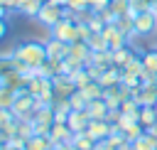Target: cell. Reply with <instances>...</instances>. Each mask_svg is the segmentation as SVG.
<instances>
[{
    "label": "cell",
    "mask_w": 157,
    "mask_h": 150,
    "mask_svg": "<svg viewBox=\"0 0 157 150\" xmlns=\"http://www.w3.org/2000/svg\"><path fill=\"white\" fill-rule=\"evenodd\" d=\"M12 57L20 59V61H25L29 69L42 66V64L49 59V57H47V44H44V42H37V39L20 42V44L15 47V52H12Z\"/></svg>",
    "instance_id": "1"
},
{
    "label": "cell",
    "mask_w": 157,
    "mask_h": 150,
    "mask_svg": "<svg viewBox=\"0 0 157 150\" xmlns=\"http://www.w3.org/2000/svg\"><path fill=\"white\" fill-rule=\"evenodd\" d=\"M37 108H39L37 96H32L27 89L17 91V101H15V106H12V113H15L20 120H32V116H34Z\"/></svg>",
    "instance_id": "2"
},
{
    "label": "cell",
    "mask_w": 157,
    "mask_h": 150,
    "mask_svg": "<svg viewBox=\"0 0 157 150\" xmlns=\"http://www.w3.org/2000/svg\"><path fill=\"white\" fill-rule=\"evenodd\" d=\"M157 32V15L152 10H145V12H137L135 15V34L137 37H147Z\"/></svg>",
    "instance_id": "3"
},
{
    "label": "cell",
    "mask_w": 157,
    "mask_h": 150,
    "mask_svg": "<svg viewBox=\"0 0 157 150\" xmlns=\"http://www.w3.org/2000/svg\"><path fill=\"white\" fill-rule=\"evenodd\" d=\"M61 17H64V7H61V5H54V2H44L42 10H39V15H37V20H39L44 27H49V30H52Z\"/></svg>",
    "instance_id": "4"
},
{
    "label": "cell",
    "mask_w": 157,
    "mask_h": 150,
    "mask_svg": "<svg viewBox=\"0 0 157 150\" xmlns=\"http://www.w3.org/2000/svg\"><path fill=\"white\" fill-rule=\"evenodd\" d=\"M52 37H56V39H61V42H76L78 39V34H76V22L74 20H59L54 27H52Z\"/></svg>",
    "instance_id": "5"
},
{
    "label": "cell",
    "mask_w": 157,
    "mask_h": 150,
    "mask_svg": "<svg viewBox=\"0 0 157 150\" xmlns=\"http://www.w3.org/2000/svg\"><path fill=\"white\" fill-rule=\"evenodd\" d=\"M103 37H105V42H108L110 49H118V47L130 44L128 32H123V30L118 27V22H115V25H105V27H103Z\"/></svg>",
    "instance_id": "6"
},
{
    "label": "cell",
    "mask_w": 157,
    "mask_h": 150,
    "mask_svg": "<svg viewBox=\"0 0 157 150\" xmlns=\"http://www.w3.org/2000/svg\"><path fill=\"white\" fill-rule=\"evenodd\" d=\"M132 98L140 106H155L157 103V84H142V86L132 89Z\"/></svg>",
    "instance_id": "7"
},
{
    "label": "cell",
    "mask_w": 157,
    "mask_h": 150,
    "mask_svg": "<svg viewBox=\"0 0 157 150\" xmlns=\"http://www.w3.org/2000/svg\"><path fill=\"white\" fill-rule=\"evenodd\" d=\"M86 133H88L96 143L108 140V135L113 133V123H110V120H91L88 128H86Z\"/></svg>",
    "instance_id": "8"
},
{
    "label": "cell",
    "mask_w": 157,
    "mask_h": 150,
    "mask_svg": "<svg viewBox=\"0 0 157 150\" xmlns=\"http://www.w3.org/2000/svg\"><path fill=\"white\" fill-rule=\"evenodd\" d=\"M54 81V93H56V98H69L78 86L71 81V76H66V74H59V76H54L52 79Z\"/></svg>",
    "instance_id": "9"
},
{
    "label": "cell",
    "mask_w": 157,
    "mask_h": 150,
    "mask_svg": "<svg viewBox=\"0 0 157 150\" xmlns=\"http://www.w3.org/2000/svg\"><path fill=\"white\" fill-rule=\"evenodd\" d=\"M88 123H91V116L86 111H71L66 118V125L71 128V133H86Z\"/></svg>",
    "instance_id": "10"
},
{
    "label": "cell",
    "mask_w": 157,
    "mask_h": 150,
    "mask_svg": "<svg viewBox=\"0 0 157 150\" xmlns=\"http://www.w3.org/2000/svg\"><path fill=\"white\" fill-rule=\"evenodd\" d=\"M47 44V57L49 59H66L69 57V42H61V39H56V37H52V39H47L44 42Z\"/></svg>",
    "instance_id": "11"
},
{
    "label": "cell",
    "mask_w": 157,
    "mask_h": 150,
    "mask_svg": "<svg viewBox=\"0 0 157 150\" xmlns=\"http://www.w3.org/2000/svg\"><path fill=\"white\" fill-rule=\"evenodd\" d=\"M86 113L91 116V120H108L110 106L105 103V98H96V101H88V106H86Z\"/></svg>",
    "instance_id": "12"
},
{
    "label": "cell",
    "mask_w": 157,
    "mask_h": 150,
    "mask_svg": "<svg viewBox=\"0 0 157 150\" xmlns=\"http://www.w3.org/2000/svg\"><path fill=\"white\" fill-rule=\"evenodd\" d=\"M120 81H123V66H108L105 71H103V76H101V86L103 89H113V86H120Z\"/></svg>",
    "instance_id": "13"
},
{
    "label": "cell",
    "mask_w": 157,
    "mask_h": 150,
    "mask_svg": "<svg viewBox=\"0 0 157 150\" xmlns=\"http://www.w3.org/2000/svg\"><path fill=\"white\" fill-rule=\"evenodd\" d=\"M49 138H52V143H71L74 133H71V128L66 123H54L49 128Z\"/></svg>",
    "instance_id": "14"
},
{
    "label": "cell",
    "mask_w": 157,
    "mask_h": 150,
    "mask_svg": "<svg viewBox=\"0 0 157 150\" xmlns=\"http://www.w3.org/2000/svg\"><path fill=\"white\" fill-rule=\"evenodd\" d=\"M69 54L74 57V59H78V61H83V64H88L91 61V47L86 44V42H71V47H69Z\"/></svg>",
    "instance_id": "15"
},
{
    "label": "cell",
    "mask_w": 157,
    "mask_h": 150,
    "mask_svg": "<svg viewBox=\"0 0 157 150\" xmlns=\"http://www.w3.org/2000/svg\"><path fill=\"white\" fill-rule=\"evenodd\" d=\"M54 123H66L69 113H71V103L69 98H54Z\"/></svg>",
    "instance_id": "16"
},
{
    "label": "cell",
    "mask_w": 157,
    "mask_h": 150,
    "mask_svg": "<svg viewBox=\"0 0 157 150\" xmlns=\"http://www.w3.org/2000/svg\"><path fill=\"white\" fill-rule=\"evenodd\" d=\"M110 52H113V64H115V66H125V64L130 61V57L137 54V49H132L130 44L118 47V49H110Z\"/></svg>",
    "instance_id": "17"
},
{
    "label": "cell",
    "mask_w": 157,
    "mask_h": 150,
    "mask_svg": "<svg viewBox=\"0 0 157 150\" xmlns=\"http://www.w3.org/2000/svg\"><path fill=\"white\" fill-rule=\"evenodd\" d=\"M15 101H17V89H12V86L2 84V86H0V108H7V111H12Z\"/></svg>",
    "instance_id": "18"
},
{
    "label": "cell",
    "mask_w": 157,
    "mask_h": 150,
    "mask_svg": "<svg viewBox=\"0 0 157 150\" xmlns=\"http://www.w3.org/2000/svg\"><path fill=\"white\" fill-rule=\"evenodd\" d=\"M140 125L142 128L157 125V108L155 106H140Z\"/></svg>",
    "instance_id": "19"
},
{
    "label": "cell",
    "mask_w": 157,
    "mask_h": 150,
    "mask_svg": "<svg viewBox=\"0 0 157 150\" xmlns=\"http://www.w3.org/2000/svg\"><path fill=\"white\" fill-rule=\"evenodd\" d=\"M52 148V138L49 135H32L25 143V150H49Z\"/></svg>",
    "instance_id": "20"
},
{
    "label": "cell",
    "mask_w": 157,
    "mask_h": 150,
    "mask_svg": "<svg viewBox=\"0 0 157 150\" xmlns=\"http://www.w3.org/2000/svg\"><path fill=\"white\" fill-rule=\"evenodd\" d=\"M71 145H74L76 150H93V148H96V140H93L88 133H74Z\"/></svg>",
    "instance_id": "21"
},
{
    "label": "cell",
    "mask_w": 157,
    "mask_h": 150,
    "mask_svg": "<svg viewBox=\"0 0 157 150\" xmlns=\"http://www.w3.org/2000/svg\"><path fill=\"white\" fill-rule=\"evenodd\" d=\"M17 71V61H15V57L12 54H2L0 57V79L5 81L10 74H15Z\"/></svg>",
    "instance_id": "22"
},
{
    "label": "cell",
    "mask_w": 157,
    "mask_h": 150,
    "mask_svg": "<svg viewBox=\"0 0 157 150\" xmlns=\"http://www.w3.org/2000/svg\"><path fill=\"white\" fill-rule=\"evenodd\" d=\"M86 44L91 47V52H105V49H110L108 42H105V37H103V32H91V37L86 39Z\"/></svg>",
    "instance_id": "23"
},
{
    "label": "cell",
    "mask_w": 157,
    "mask_h": 150,
    "mask_svg": "<svg viewBox=\"0 0 157 150\" xmlns=\"http://www.w3.org/2000/svg\"><path fill=\"white\" fill-rule=\"evenodd\" d=\"M83 96L88 98V101H96V98H103V93H105V89L101 86V81H88L83 89Z\"/></svg>",
    "instance_id": "24"
},
{
    "label": "cell",
    "mask_w": 157,
    "mask_h": 150,
    "mask_svg": "<svg viewBox=\"0 0 157 150\" xmlns=\"http://www.w3.org/2000/svg\"><path fill=\"white\" fill-rule=\"evenodd\" d=\"M140 57H142L145 71H155V74H157V47H155V49H145V52H140Z\"/></svg>",
    "instance_id": "25"
},
{
    "label": "cell",
    "mask_w": 157,
    "mask_h": 150,
    "mask_svg": "<svg viewBox=\"0 0 157 150\" xmlns=\"http://www.w3.org/2000/svg\"><path fill=\"white\" fill-rule=\"evenodd\" d=\"M69 103H71V111H86L88 98L83 96V91H81V89H76V91L69 96Z\"/></svg>",
    "instance_id": "26"
},
{
    "label": "cell",
    "mask_w": 157,
    "mask_h": 150,
    "mask_svg": "<svg viewBox=\"0 0 157 150\" xmlns=\"http://www.w3.org/2000/svg\"><path fill=\"white\" fill-rule=\"evenodd\" d=\"M132 150H157V140L150 138L147 133H142V135L132 143Z\"/></svg>",
    "instance_id": "27"
},
{
    "label": "cell",
    "mask_w": 157,
    "mask_h": 150,
    "mask_svg": "<svg viewBox=\"0 0 157 150\" xmlns=\"http://www.w3.org/2000/svg\"><path fill=\"white\" fill-rule=\"evenodd\" d=\"M123 69H125V71H130V74H137V76H140V74L145 71L142 57H140V54H132V57H130V61H128V64H125Z\"/></svg>",
    "instance_id": "28"
},
{
    "label": "cell",
    "mask_w": 157,
    "mask_h": 150,
    "mask_svg": "<svg viewBox=\"0 0 157 150\" xmlns=\"http://www.w3.org/2000/svg\"><path fill=\"white\" fill-rule=\"evenodd\" d=\"M42 5H44L42 0H27V2L20 7V12H22V15H27V17H37V15H39V10H42Z\"/></svg>",
    "instance_id": "29"
},
{
    "label": "cell",
    "mask_w": 157,
    "mask_h": 150,
    "mask_svg": "<svg viewBox=\"0 0 157 150\" xmlns=\"http://www.w3.org/2000/svg\"><path fill=\"white\" fill-rule=\"evenodd\" d=\"M69 76H71V81H74V84H76L78 89H83V86H86L88 81H93V79L88 76V71H86V66H83V69H78V71H74V74H69Z\"/></svg>",
    "instance_id": "30"
},
{
    "label": "cell",
    "mask_w": 157,
    "mask_h": 150,
    "mask_svg": "<svg viewBox=\"0 0 157 150\" xmlns=\"http://www.w3.org/2000/svg\"><path fill=\"white\" fill-rule=\"evenodd\" d=\"M118 17H123V15H128L130 12V0H110V5H108Z\"/></svg>",
    "instance_id": "31"
},
{
    "label": "cell",
    "mask_w": 157,
    "mask_h": 150,
    "mask_svg": "<svg viewBox=\"0 0 157 150\" xmlns=\"http://www.w3.org/2000/svg\"><path fill=\"white\" fill-rule=\"evenodd\" d=\"M123 133H125V138H128V143H135V140H137V138H140V135L145 133V128H142L140 123H132V125H128V128H125Z\"/></svg>",
    "instance_id": "32"
},
{
    "label": "cell",
    "mask_w": 157,
    "mask_h": 150,
    "mask_svg": "<svg viewBox=\"0 0 157 150\" xmlns=\"http://www.w3.org/2000/svg\"><path fill=\"white\" fill-rule=\"evenodd\" d=\"M120 84L128 86V89H137V86H142L140 76H137V74H130V71H125V69H123V81H120Z\"/></svg>",
    "instance_id": "33"
},
{
    "label": "cell",
    "mask_w": 157,
    "mask_h": 150,
    "mask_svg": "<svg viewBox=\"0 0 157 150\" xmlns=\"http://www.w3.org/2000/svg\"><path fill=\"white\" fill-rule=\"evenodd\" d=\"M86 71H88V76H91L93 81H101V76H103L105 66H98V64H86Z\"/></svg>",
    "instance_id": "34"
},
{
    "label": "cell",
    "mask_w": 157,
    "mask_h": 150,
    "mask_svg": "<svg viewBox=\"0 0 157 150\" xmlns=\"http://www.w3.org/2000/svg\"><path fill=\"white\" fill-rule=\"evenodd\" d=\"M108 5H110V0H91V2H88V10H91V12H101V10H105Z\"/></svg>",
    "instance_id": "35"
},
{
    "label": "cell",
    "mask_w": 157,
    "mask_h": 150,
    "mask_svg": "<svg viewBox=\"0 0 157 150\" xmlns=\"http://www.w3.org/2000/svg\"><path fill=\"white\" fill-rule=\"evenodd\" d=\"M140 81L142 84H157V74L155 71H142L140 74Z\"/></svg>",
    "instance_id": "36"
},
{
    "label": "cell",
    "mask_w": 157,
    "mask_h": 150,
    "mask_svg": "<svg viewBox=\"0 0 157 150\" xmlns=\"http://www.w3.org/2000/svg\"><path fill=\"white\" fill-rule=\"evenodd\" d=\"M93 150H115V148H113L108 140H101V143H96V148H93Z\"/></svg>",
    "instance_id": "37"
},
{
    "label": "cell",
    "mask_w": 157,
    "mask_h": 150,
    "mask_svg": "<svg viewBox=\"0 0 157 150\" xmlns=\"http://www.w3.org/2000/svg\"><path fill=\"white\" fill-rule=\"evenodd\" d=\"M5 32H7V20H2V17H0V39L5 37Z\"/></svg>",
    "instance_id": "38"
},
{
    "label": "cell",
    "mask_w": 157,
    "mask_h": 150,
    "mask_svg": "<svg viewBox=\"0 0 157 150\" xmlns=\"http://www.w3.org/2000/svg\"><path fill=\"white\" fill-rule=\"evenodd\" d=\"M5 150H25V145H17V143H7Z\"/></svg>",
    "instance_id": "39"
},
{
    "label": "cell",
    "mask_w": 157,
    "mask_h": 150,
    "mask_svg": "<svg viewBox=\"0 0 157 150\" xmlns=\"http://www.w3.org/2000/svg\"><path fill=\"white\" fill-rule=\"evenodd\" d=\"M47 2H54V5H61V7H66V2H69V0H47Z\"/></svg>",
    "instance_id": "40"
},
{
    "label": "cell",
    "mask_w": 157,
    "mask_h": 150,
    "mask_svg": "<svg viewBox=\"0 0 157 150\" xmlns=\"http://www.w3.org/2000/svg\"><path fill=\"white\" fill-rule=\"evenodd\" d=\"M150 10H152V12H157V0H150Z\"/></svg>",
    "instance_id": "41"
},
{
    "label": "cell",
    "mask_w": 157,
    "mask_h": 150,
    "mask_svg": "<svg viewBox=\"0 0 157 150\" xmlns=\"http://www.w3.org/2000/svg\"><path fill=\"white\" fill-rule=\"evenodd\" d=\"M5 145H7V143H5V138L0 135V150H5Z\"/></svg>",
    "instance_id": "42"
},
{
    "label": "cell",
    "mask_w": 157,
    "mask_h": 150,
    "mask_svg": "<svg viewBox=\"0 0 157 150\" xmlns=\"http://www.w3.org/2000/svg\"><path fill=\"white\" fill-rule=\"evenodd\" d=\"M2 84H5V81H2V79H0V86H2Z\"/></svg>",
    "instance_id": "43"
},
{
    "label": "cell",
    "mask_w": 157,
    "mask_h": 150,
    "mask_svg": "<svg viewBox=\"0 0 157 150\" xmlns=\"http://www.w3.org/2000/svg\"><path fill=\"white\" fill-rule=\"evenodd\" d=\"M86 2H91V0H86Z\"/></svg>",
    "instance_id": "44"
},
{
    "label": "cell",
    "mask_w": 157,
    "mask_h": 150,
    "mask_svg": "<svg viewBox=\"0 0 157 150\" xmlns=\"http://www.w3.org/2000/svg\"><path fill=\"white\" fill-rule=\"evenodd\" d=\"M155 108H157V103H155Z\"/></svg>",
    "instance_id": "45"
}]
</instances>
